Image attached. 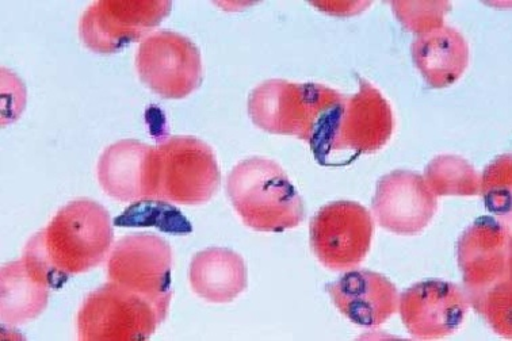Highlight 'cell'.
<instances>
[{
  "label": "cell",
  "mask_w": 512,
  "mask_h": 341,
  "mask_svg": "<svg viewBox=\"0 0 512 341\" xmlns=\"http://www.w3.org/2000/svg\"><path fill=\"white\" fill-rule=\"evenodd\" d=\"M113 224L105 206L89 198L67 203L30 237L22 258L60 289L74 275L101 266L112 252Z\"/></svg>",
  "instance_id": "obj_1"
},
{
  "label": "cell",
  "mask_w": 512,
  "mask_h": 341,
  "mask_svg": "<svg viewBox=\"0 0 512 341\" xmlns=\"http://www.w3.org/2000/svg\"><path fill=\"white\" fill-rule=\"evenodd\" d=\"M457 260L469 305L504 339H511V231L480 217L457 241Z\"/></svg>",
  "instance_id": "obj_2"
},
{
  "label": "cell",
  "mask_w": 512,
  "mask_h": 341,
  "mask_svg": "<svg viewBox=\"0 0 512 341\" xmlns=\"http://www.w3.org/2000/svg\"><path fill=\"white\" fill-rule=\"evenodd\" d=\"M345 98L323 84L270 79L251 91L248 114L267 133L305 141L316 157Z\"/></svg>",
  "instance_id": "obj_3"
},
{
  "label": "cell",
  "mask_w": 512,
  "mask_h": 341,
  "mask_svg": "<svg viewBox=\"0 0 512 341\" xmlns=\"http://www.w3.org/2000/svg\"><path fill=\"white\" fill-rule=\"evenodd\" d=\"M227 193L244 224L256 232H285L304 221L303 198L280 164L266 157L236 164Z\"/></svg>",
  "instance_id": "obj_4"
},
{
  "label": "cell",
  "mask_w": 512,
  "mask_h": 341,
  "mask_svg": "<svg viewBox=\"0 0 512 341\" xmlns=\"http://www.w3.org/2000/svg\"><path fill=\"white\" fill-rule=\"evenodd\" d=\"M164 320L154 302L108 282L84 298L76 325L82 341H135L149 339Z\"/></svg>",
  "instance_id": "obj_5"
},
{
  "label": "cell",
  "mask_w": 512,
  "mask_h": 341,
  "mask_svg": "<svg viewBox=\"0 0 512 341\" xmlns=\"http://www.w3.org/2000/svg\"><path fill=\"white\" fill-rule=\"evenodd\" d=\"M156 157V199L202 205L220 189L221 172L215 152L197 137H166L156 145Z\"/></svg>",
  "instance_id": "obj_6"
},
{
  "label": "cell",
  "mask_w": 512,
  "mask_h": 341,
  "mask_svg": "<svg viewBox=\"0 0 512 341\" xmlns=\"http://www.w3.org/2000/svg\"><path fill=\"white\" fill-rule=\"evenodd\" d=\"M358 82V93L345 98L322 151L315 157L323 166H330L336 152H354L355 159L380 151L391 140L395 129L391 105L368 80L358 76Z\"/></svg>",
  "instance_id": "obj_7"
},
{
  "label": "cell",
  "mask_w": 512,
  "mask_h": 341,
  "mask_svg": "<svg viewBox=\"0 0 512 341\" xmlns=\"http://www.w3.org/2000/svg\"><path fill=\"white\" fill-rule=\"evenodd\" d=\"M173 249L152 233H133L118 240L108 260L109 282L143 295L167 317L171 297Z\"/></svg>",
  "instance_id": "obj_8"
},
{
  "label": "cell",
  "mask_w": 512,
  "mask_h": 341,
  "mask_svg": "<svg viewBox=\"0 0 512 341\" xmlns=\"http://www.w3.org/2000/svg\"><path fill=\"white\" fill-rule=\"evenodd\" d=\"M171 7L168 0H98L80 17V38L90 51L112 55L158 28Z\"/></svg>",
  "instance_id": "obj_9"
},
{
  "label": "cell",
  "mask_w": 512,
  "mask_h": 341,
  "mask_svg": "<svg viewBox=\"0 0 512 341\" xmlns=\"http://www.w3.org/2000/svg\"><path fill=\"white\" fill-rule=\"evenodd\" d=\"M141 82L166 99L189 97L202 83V59L189 37L159 30L141 41L136 55Z\"/></svg>",
  "instance_id": "obj_10"
},
{
  "label": "cell",
  "mask_w": 512,
  "mask_h": 341,
  "mask_svg": "<svg viewBox=\"0 0 512 341\" xmlns=\"http://www.w3.org/2000/svg\"><path fill=\"white\" fill-rule=\"evenodd\" d=\"M373 228V218L361 203H328L312 218L309 232L313 252L332 271L353 270L369 254Z\"/></svg>",
  "instance_id": "obj_11"
},
{
  "label": "cell",
  "mask_w": 512,
  "mask_h": 341,
  "mask_svg": "<svg viewBox=\"0 0 512 341\" xmlns=\"http://www.w3.org/2000/svg\"><path fill=\"white\" fill-rule=\"evenodd\" d=\"M469 306L464 289L439 279L415 283L399 298L401 320L419 340L453 335L464 324Z\"/></svg>",
  "instance_id": "obj_12"
},
{
  "label": "cell",
  "mask_w": 512,
  "mask_h": 341,
  "mask_svg": "<svg viewBox=\"0 0 512 341\" xmlns=\"http://www.w3.org/2000/svg\"><path fill=\"white\" fill-rule=\"evenodd\" d=\"M372 208L382 228L415 236L433 220L438 201L418 172L396 170L378 180Z\"/></svg>",
  "instance_id": "obj_13"
},
{
  "label": "cell",
  "mask_w": 512,
  "mask_h": 341,
  "mask_svg": "<svg viewBox=\"0 0 512 341\" xmlns=\"http://www.w3.org/2000/svg\"><path fill=\"white\" fill-rule=\"evenodd\" d=\"M156 167V147L137 140L117 141L99 157V185L109 197L120 202L156 199Z\"/></svg>",
  "instance_id": "obj_14"
},
{
  "label": "cell",
  "mask_w": 512,
  "mask_h": 341,
  "mask_svg": "<svg viewBox=\"0 0 512 341\" xmlns=\"http://www.w3.org/2000/svg\"><path fill=\"white\" fill-rule=\"evenodd\" d=\"M326 289L339 312L358 327H380L399 309L396 286L378 272H346Z\"/></svg>",
  "instance_id": "obj_15"
},
{
  "label": "cell",
  "mask_w": 512,
  "mask_h": 341,
  "mask_svg": "<svg viewBox=\"0 0 512 341\" xmlns=\"http://www.w3.org/2000/svg\"><path fill=\"white\" fill-rule=\"evenodd\" d=\"M412 59L431 88H446L464 75L469 65V45L452 26L420 34L412 42Z\"/></svg>",
  "instance_id": "obj_16"
},
{
  "label": "cell",
  "mask_w": 512,
  "mask_h": 341,
  "mask_svg": "<svg viewBox=\"0 0 512 341\" xmlns=\"http://www.w3.org/2000/svg\"><path fill=\"white\" fill-rule=\"evenodd\" d=\"M189 279L202 300L228 304L247 289L246 262L232 249L206 248L191 260Z\"/></svg>",
  "instance_id": "obj_17"
},
{
  "label": "cell",
  "mask_w": 512,
  "mask_h": 341,
  "mask_svg": "<svg viewBox=\"0 0 512 341\" xmlns=\"http://www.w3.org/2000/svg\"><path fill=\"white\" fill-rule=\"evenodd\" d=\"M0 317L7 325H21L44 312L52 287L24 258L0 271Z\"/></svg>",
  "instance_id": "obj_18"
},
{
  "label": "cell",
  "mask_w": 512,
  "mask_h": 341,
  "mask_svg": "<svg viewBox=\"0 0 512 341\" xmlns=\"http://www.w3.org/2000/svg\"><path fill=\"white\" fill-rule=\"evenodd\" d=\"M424 180L435 197H473L480 194V176L464 157H434L424 171Z\"/></svg>",
  "instance_id": "obj_19"
},
{
  "label": "cell",
  "mask_w": 512,
  "mask_h": 341,
  "mask_svg": "<svg viewBox=\"0 0 512 341\" xmlns=\"http://www.w3.org/2000/svg\"><path fill=\"white\" fill-rule=\"evenodd\" d=\"M117 226H155L173 235H189L193 228L177 208L162 199H141L116 218Z\"/></svg>",
  "instance_id": "obj_20"
},
{
  "label": "cell",
  "mask_w": 512,
  "mask_h": 341,
  "mask_svg": "<svg viewBox=\"0 0 512 341\" xmlns=\"http://www.w3.org/2000/svg\"><path fill=\"white\" fill-rule=\"evenodd\" d=\"M480 193L489 212L498 217L510 218L511 214V155L499 156L480 179Z\"/></svg>",
  "instance_id": "obj_21"
},
{
  "label": "cell",
  "mask_w": 512,
  "mask_h": 341,
  "mask_svg": "<svg viewBox=\"0 0 512 341\" xmlns=\"http://www.w3.org/2000/svg\"><path fill=\"white\" fill-rule=\"evenodd\" d=\"M391 6L400 24L416 36L442 28L452 10L449 2H392Z\"/></svg>",
  "instance_id": "obj_22"
},
{
  "label": "cell",
  "mask_w": 512,
  "mask_h": 341,
  "mask_svg": "<svg viewBox=\"0 0 512 341\" xmlns=\"http://www.w3.org/2000/svg\"><path fill=\"white\" fill-rule=\"evenodd\" d=\"M317 9L323 13L336 15V17H351V15L361 14L362 11L368 9L370 3L364 2H328V3H312Z\"/></svg>",
  "instance_id": "obj_23"
}]
</instances>
